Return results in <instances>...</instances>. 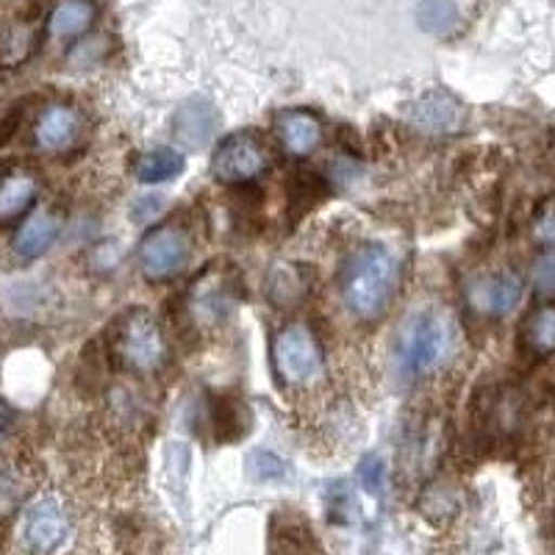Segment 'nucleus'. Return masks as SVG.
<instances>
[{
  "instance_id": "obj_11",
  "label": "nucleus",
  "mask_w": 555,
  "mask_h": 555,
  "mask_svg": "<svg viewBox=\"0 0 555 555\" xmlns=\"http://www.w3.org/2000/svg\"><path fill=\"white\" fill-rule=\"evenodd\" d=\"M78 133H81V114H78L76 108L59 103V106L44 108L34 137H37V145L42 147V151L59 153L67 151V147L78 139Z\"/></svg>"
},
{
  "instance_id": "obj_29",
  "label": "nucleus",
  "mask_w": 555,
  "mask_h": 555,
  "mask_svg": "<svg viewBox=\"0 0 555 555\" xmlns=\"http://www.w3.org/2000/svg\"><path fill=\"white\" fill-rule=\"evenodd\" d=\"M14 423V411L9 409L7 403H3V400H0V436L7 434L9 430V425Z\"/></svg>"
},
{
  "instance_id": "obj_10",
  "label": "nucleus",
  "mask_w": 555,
  "mask_h": 555,
  "mask_svg": "<svg viewBox=\"0 0 555 555\" xmlns=\"http://www.w3.org/2000/svg\"><path fill=\"white\" fill-rule=\"evenodd\" d=\"M405 114H409V120L416 128L430 133H450L464 120L461 103L453 95H448V92H428V95L411 103Z\"/></svg>"
},
{
  "instance_id": "obj_8",
  "label": "nucleus",
  "mask_w": 555,
  "mask_h": 555,
  "mask_svg": "<svg viewBox=\"0 0 555 555\" xmlns=\"http://www.w3.org/2000/svg\"><path fill=\"white\" fill-rule=\"evenodd\" d=\"M220 131V112L206 98H186L172 114V137L186 151H201Z\"/></svg>"
},
{
  "instance_id": "obj_14",
  "label": "nucleus",
  "mask_w": 555,
  "mask_h": 555,
  "mask_svg": "<svg viewBox=\"0 0 555 555\" xmlns=\"http://www.w3.org/2000/svg\"><path fill=\"white\" fill-rule=\"evenodd\" d=\"M37 201V178L28 172H7L0 178V222L17 220Z\"/></svg>"
},
{
  "instance_id": "obj_7",
  "label": "nucleus",
  "mask_w": 555,
  "mask_h": 555,
  "mask_svg": "<svg viewBox=\"0 0 555 555\" xmlns=\"http://www.w3.org/2000/svg\"><path fill=\"white\" fill-rule=\"evenodd\" d=\"M267 170V151L250 133L222 139L211 158V172L222 183H250Z\"/></svg>"
},
{
  "instance_id": "obj_6",
  "label": "nucleus",
  "mask_w": 555,
  "mask_h": 555,
  "mask_svg": "<svg viewBox=\"0 0 555 555\" xmlns=\"http://www.w3.org/2000/svg\"><path fill=\"white\" fill-rule=\"evenodd\" d=\"M190 261V240L181 228L158 225L139 242V267L151 281H167L178 275Z\"/></svg>"
},
{
  "instance_id": "obj_27",
  "label": "nucleus",
  "mask_w": 555,
  "mask_h": 555,
  "mask_svg": "<svg viewBox=\"0 0 555 555\" xmlns=\"http://www.w3.org/2000/svg\"><path fill=\"white\" fill-rule=\"evenodd\" d=\"M533 234H537L544 245H550V242H553L555 231H553V208H550V203H544L542 215L533 217Z\"/></svg>"
},
{
  "instance_id": "obj_21",
  "label": "nucleus",
  "mask_w": 555,
  "mask_h": 555,
  "mask_svg": "<svg viewBox=\"0 0 555 555\" xmlns=\"http://www.w3.org/2000/svg\"><path fill=\"white\" fill-rule=\"evenodd\" d=\"M522 339L525 347H528L533 356H539V359L550 356V350H553L555 345V311L550 309V306H544V309L530 314Z\"/></svg>"
},
{
  "instance_id": "obj_15",
  "label": "nucleus",
  "mask_w": 555,
  "mask_h": 555,
  "mask_svg": "<svg viewBox=\"0 0 555 555\" xmlns=\"http://www.w3.org/2000/svg\"><path fill=\"white\" fill-rule=\"evenodd\" d=\"M286 195H289L292 222H297L304 215H309L317 203H322L331 195V183L322 176H317V172L300 170L292 176L289 186H286Z\"/></svg>"
},
{
  "instance_id": "obj_22",
  "label": "nucleus",
  "mask_w": 555,
  "mask_h": 555,
  "mask_svg": "<svg viewBox=\"0 0 555 555\" xmlns=\"http://www.w3.org/2000/svg\"><path fill=\"white\" fill-rule=\"evenodd\" d=\"M416 23L428 34H450L459 26V9L453 0H420Z\"/></svg>"
},
{
  "instance_id": "obj_16",
  "label": "nucleus",
  "mask_w": 555,
  "mask_h": 555,
  "mask_svg": "<svg viewBox=\"0 0 555 555\" xmlns=\"http://www.w3.org/2000/svg\"><path fill=\"white\" fill-rule=\"evenodd\" d=\"M98 17V7L92 0H64L53 9L51 20H48V28H51L53 37L73 39L81 37Z\"/></svg>"
},
{
  "instance_id": "obj_25",
  "label": "nucleus",
  "mask_w": 555,
  "mask_h": 555,
  "mask_svg": "<svg viewBox=\"0 0 555 555\" xmlns=\"http://www.w3.org/2000/svg\"><path fill=\"white\" fill-rule=\"evenodd\" d=\"M359 478L366 492L378 498L380 489H384V461L378 455H364L359 464Z\"/></svg>"
},
{
  "instance_id": "obj_4",
  "label": "nucleus",
  "mask_w": 555,
  "mask_h": 555,
  "mask_svg": "<svg viewBox=\"0 0 555 555\" xmlns=\"http://www.w3.org/2000/svg\"><path fill=\"white\" fill-rule=\"evenodd\" d=\"M453 350L450 328L434 314H414L398 336V366L405 378L434 373Z\"/></svg>"
},
{
  "instance_id": "obj_28",
  "label": "nucleus",
  "mask_w": 555,
  "mask_h": 555,
  "mask_svg": "<svg viewBox=\"0 0 555 555\" xmlns=\"http://www.w3.org/2000/svg\"><path fill=\"white\" fill-rule=\"evenodd\" d=\"M158 203H162V201H156V197H145V201H139V206H133L131 217H133V220H137V222H145L147 217L156 215V211H158Z\"/></svg>"
},
{
  "instance_id": "obj_26",
  "label": "nucleus",
  "mask_w": 555,
  "mask_h": 555,
  "mask_svg": "<svg viewBox=\"0 0 555 555\" xmlns=\"http://www.w3.org/2000/svg\"><path fill=\"white\" fill-rule=\"evenodd\" d=\"M23 114H26V106L17 103V106H12L3 117H0V147H7L9 142L17 137L20 126H23Z\"/></svg>"
},
{
  "instance_id": "obj_23",
  "label": "nucleus",
  "mask_w": 555,
  "mask_h": 555,
  "mask_svg": "<svg viewBox=\"0 0 555 555\" xmlns=\"http://www.w3.org/2000/svg\"><path fill=\"white\" fill-rule=\"evenodd\" d=\"M247 473L256 480H281L286 475V464L270 450H253L247 455Z\"/></svg>"
},
{
  "instance_id": "obj_9",
  "label": "nucleus",
  "mask_w": 555,
  "mask_h": 555,
  "mask_svg": "<svg viewBox=\"0 0 555 555\" xmlns=\"http://www.w3.org/2000/svg\"><path fill=\"white\" fill-rule=\"evenodd\" d=\"M519 297H522V278L512 270L475 281L469 286V300L478 306V311L492 317H503L517 309Z\"/></svg>"
},
{
  "instance_id": "obj_17",
  "label": "nucleus",
  "mask_w": 555,
  "mask_h": 555,
  "mask_svg": "<svg viewBox=\"0 0 555 555\" xmlns=\"http://www.w3.org/2000/svg\"><path fill=\"white\" fill-rule=\"evenodd\" d=\"M306 292H309V278H306V272H300V267H272L270 278H267V295H270L272 304L281 306V309H292L304 300Z\"/></svg>"
},
{
  "instance_id": "obj_2",
  "label": "nucleus",
  "mask_w": 555,
  "mask_h": 555,
  "mask_svg": "<svg viewBox=\"0 0 555 555\" xmlns=\"http://www.w3.org/2000/svg\"><path fill=\"white\" fill-rule=\"evenodd\" d=\"M398 286V261L386 247L364 245L345 261L339 275L341 300L361 320H375L391 304Z\"/></svg>"
},
{
  "instance_id": "obj_18",
  "label": "nucleus",
  "mask_w": 555,
  "mask_h": 555,
  "mask_svg": "<svg viewBox=\"0 0 555 555\" xmlns=\"http://www.w3.org/2000/svg\"><path fill=\"white\" fill-rule=\"evenodd\" d=\"M59 236V220L53 215H37L28 222L20 225V231L14 234V250L26 259L34 256H42L44 250H51V245Z\"/></svg>"
},
{
  "instance_id": "obj_24",
  "label": "nucleus",
  "mask_w": 555,
  "mask_h": 555,
  "mask_svg": "<svg viewBox=\"0 0 555 555\" xmlns=\"http://www.w3.org/2000/svg\"><path fill=\"white\" fill-rule=\"evenodd\" d=\"M533 286H537V292L542 297H550L555 289V256L553 250H544L542 256L537 259V264H533Z\"/></svg>"
},
{
  "instance_id": "obj_13",
  "label": "nucleus",
  "mask_w": 555,
  "mask_h": 555,
  "mask_svg": "<svg viewBox=\"0 0 555 555\" xmlns=\"http://www.w3.org/2000/svg\"><path fill=\"white\" fill-rule=\"evenodd\" d=\"M217 442H236L247 434V409L236 395H215L208 405Z\"/></svg>"
},
{
  "instance_id": "obj_12",
  "label": "nucleus",
  "mask_w": 555,
  "mask_h": 555,
  "mask_svg": "<svg viewBox=\"0 0 555 555\" xmlns=\"http://www.w3.org/2000/svg\"><path fill=\"white\" fill-rule=\"evenodd\" d=\"M275 131L284 151L292 156H309L322 142L320 120L309 112H284L278 117Z\"/></svg>"
},
{
  "instance_id": "obj_3",
  "label": "nucleus",
  "mask_w": 555,
  "mask_h": 555,
  "mask_svg": "<svg viewBox=\"0 0 555 555\" xmlns=\"http://www.w3.org/2000/svg\"><path fill=\"white\" fill-rule=\"evenodd\" d=\"M108 361L131 373H156L167 361V341L158 322L145 309H133L120 314L103 339Z\"/></svg>"
},
{
  "instance_id": "obj_19",
  "label": "nucleus",
  "mask_w": 555,
  "mask_h": 555,
  "mask_svg": "<svg viewBox=\"0 0 555 555\" xmlns=\"http://www.w3.org/2000/svg\"><path fill=\"white\" fill-rule=\"evenodd\" d=\"M242 295L240 286H234L225 278H206L195 295L197 317L206 320H222L231 311V304Z\"/></svg>"
},
{
  "instance_id": "obj_5",
  "label": "nucleus",
  "mask_w": 555,
  "mask_h": 555,
  "mask_svg": "<svg viewBox=\"0 0 555 555\" xmlns=\"http://www.w3.org/2000/svg\"><path fill=\"white\" fill-rule=\"evenodd\" d=\"M272 364H275L278 378L284 384L304 386L320 375L322 353L314 336L300 325L284 328L272 341Z\"/></svg>"
},
{
  "instance_id": "obj_1",
  "label": "nucleus",
  "mask_w": 555,
  "mask_h": 555,
  "mask_svg": "<svg viewBox=\"0 0 555 555\" xmlns=\"http://www.w3.org/2000/svg\"><path fill=\"white\" fill-rule=\"evenodd\" d=\"M92 539V519L62 492L37 494L14 530L20 555H89Z\"/></svg>"
},
{
  "instance_id": "obj_20",
  "label": "nucleus",
  "mask_w": 555,
  "mask_h": 555,
  "mask_svg": "<svg viewBox=\"0 0 555 555\" xmlns=\"http://www.w3.org/2000/svg\"><path fill=\"white\" fill-rule=\"evenodd\" d=\"M183 172V158L172 147H156L151 153H142L133 165V176L142 183H165Z\"/></svg>"
}]
</instances>
